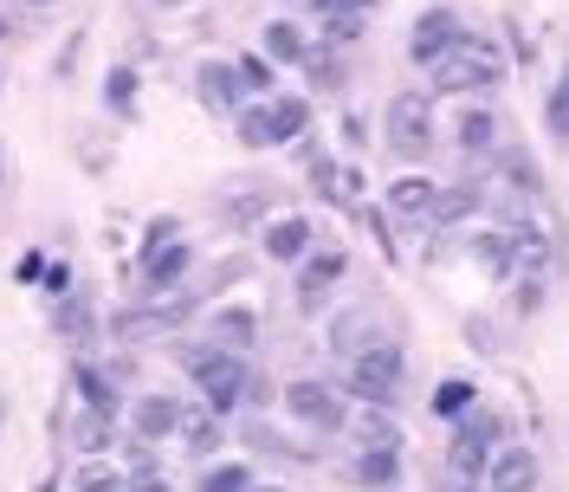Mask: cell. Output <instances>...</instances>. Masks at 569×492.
Returning <instances> with one entry per match:
<instances>
[{
    "label": "cell",
    "mask_w": 569,
    "mask_h": 492,
    "mask_svg": "<svg viewBox=\"0 0 569 492\" xmlns=\"http://www.w3.org/2000/svg\"><path fill=\"white\" fill-rule=\"evenodd\" d=\"M188 383L208 395V415H233L240 409V388H247V356L227 351V344H188L181 351Z\"/></svg>",
    "instance_id": "1"
},
{
    "label": "cell",
    "mask_w": 569,
    "mask_h": 492,
    "mask_svg": "<svg viewBox=\"0 0 569 492\" xmlns=\"http://www.w3.org/2000/svg\"><path fill=\"white\" fill-rule=\"evenodd\" d=\"M427 78H433V91H453V98H492L505 66H498V52L486 39H460L447 59L427 66Z\"/></svg>",
    "instance_id": "2"
},
{
    "label": "cell",
    "mask_w": 569,
    "mask_h": 492,
    "mask_svg": "<svg viewBox=\"0 0 569 492\" xmlns=\"http://www.w3.org/2000/svg\"><path fill=\"white\" fill-rule=\"evenodd\" d=\"M401 383H408V356H401V344H389V337H376V344H362V351L350 356V395L356 402L389 409L395 395H401Z\"/></svg>",
    "instance_id": "3"
},
{
    "label": "cell",
    "mask_w": 569,
    "mask_h": 492,
    "mask_svg": "<svg viewBox=\"0 0 569 492\" xmlns=\"http://www.w3.org/2000/svg\"><path fill=\"white\" fill-rule=\"evenodd\" d=\"M311 130V105L305 98H266V105L240 110V142L247 149H279V142H298Z\"/></svg>",
    "instance_id": "4"
},
{
    "label": "cell",
    "mask_w": 569,
    "mask_h": 492,
    "mask_svg": "<svg viewBox=\"0 0 569 492\" xmlns=\"http://www.w3.org/2000/svg\"><path fill=\"white\" fill-rule=\"evenodd\" d=\"M194 273V246L176 234V220H156L142 234V292H176Z\"/></svg>",
    "instance_id": "5"
},
{
    "label": "cell",
    "mask_w": 569,
    "mask_h": 492,
    "mask_svg": "<svg viewBox=\"0 0 569 492\" xmlns=\"http://www.w3.org/2000/svg\"><path fill=\"white\" fill-rule=\"evenodd\" d=\"M284 415L298 427H311V434H337V427L350 422L343 415V395L318 376H298V383H284Z\"/></svg>",
    "instance_id": "6"
},
{
    "label": "cell",
    "mask_w": 569,
    "mask_h": 492,
    "mask_svg": "<svg viewBox=\"0 0 569 492\" xmlns=\"http://www.w3.org/2000/svg\"><path fill=\"white\" fill-rule=\"evenodd\" d=\"M382 137H389L395 156H427V142H433V105H427L421 91H401V98H389Z\"/></svg>",
    "instance_id": "7"
},
{
    "label": "cell",
    "mask_w": 569,
    "mask_h": 492,
    "mask_svg": "<svg viewBox=\"0 0 569 492\" xmlns=\"http://www.w3.org/2000/svg\"><path fill=\"white\" fill-rule=\"evenodd\" d=\"M460 39H466V27H460L453 7H427L421 20L408 27V59H415V66H433V59H447Z\"/></svg>",
    "instance_id": "8"
},
{
    "label": "cell",
    "mask_w": 569,
    "mask_h": 492,
    "mask_svg": "<svg viewBox=\"0 0 569 492\" xmlns=\"http://www.w3.org/2000/svg\"><path fill=\"white\" fill-rule=\"evenodd\" d=\"M343 273H350V253H337V246H311V253L298 259V305H305V312H318L323 298L337 292Z\"/></svg>",
    "instance_id": "9"
},
{
    "label": "cell",
    "mask_w": 569,
    "mask_h": 492,
    "mask_svg": "<svg viewBox=\"0 0 569 492\" xmlns=\"http://www.w3.org/2000/svg\"><path fill=\"white\" fill-rule=\"evenodd\" d=\"M181 422H188V409L176 395H162V388H142L130 402V434L137 441H169V434H181Z\"/></svg>",
    "instance_id": "10"
},
{
    "label": "cell",
    "mask_w": 569,
    "mask_h": 492,
    "mask_svg": "<svg viewBox=\"0 0 569 492\" xmlns=\"http://www.w3.org/2000/svg\"><path fill=\"white\" fill-rule=\"evenodd\" d=\"M194 91H201V105L213 117H240V105H247V85H240V71L227 59H201L194 66Z\"/></svg>",
    "instance_id": "11"
},
{
    "label": "cell",
    "mask_w": 569,
    "mask_h": 492,
    "mask_svg": "<svg viewBox=\"0 0 569 492\" xmlns=\"http://www.w3.org/2000/svg\"><path fill=\"white\" fill-rule=\"evenodd\" d=\"M71 388H78V402H84L91 415H104V422H117V415H123V388L110 383V370H104V363L78 356V363H71Z\"/></svg>",
    "instance_id": "12"
},
{
    "label": "cell",
    "mask_w": 569,
    "mask_h": 492,
    "mask_svg": "<svg viewBox=\"0 0 569 492\" xmlns=\"http://www.w3.org/2000/svg\"><path fill=\"white\" fill-rule=\"evenodd\" d=\"M486 492H543V473H537L531 447H498L492 466H486Z\"/></svg>",
    "instance_id": "13"
},
{
    "label": "cell",
    "mask_w": 569,
    "mask_h": 492,
    "mask_svg": "<svg viewBox=\"0 0 569 492\" xmlns=\"http://www.w3.org/2000/svg\"><path fill=\"white\" fill-rule=\"evenodd\" d=\"M350 480L356 486H369V492H389L395 480H401V447H395V441H369V447L356 454Z\"/></svg>",
    "instance_id": "14"
},
{
    "label": "cell",
    "mask_w": 569,
    "mask_h": 492,
    "mask_svg": "<svg viewBox=\"0 0 569 492\" xmlns=\"http://www.w3.org/2000/svg\"><path fill=\"white\" fill-rule=\"evenodd\" d=\"M305 253H311V220H305V214H279V220H266V259L298 266Z\"/></svg>",
    "instance_id": "15"
},
{
    "label": "cell",
    "mask_w": 569,
    "mask_h": 492,
    "mask_svg": "<svg viewBox=\"0 0 569 492\" xmlns=\"http://www.w3.org/2000/svg\"><path fill=\"white\" fill-rule=\"evenodd\" d=\"M259 52H266L272 66H305V59H311V46H305V33H298L291 20H266V33H259Z\"/></svg>",
    "instance_id": "16"
},
{
    "label": "cell",
    "mask_w": 569,
    "mask_h": 492,
    "mask_svg": "<svg viewBox=\"0 0 569 492\" xmlns=\"http://www.w3.org/2000/svg\"><path fill=\"white\" fill-rule=\"evenodd\" d=\"M252 337H259V317L247 312V305H220L213 312V344H227V351H252Z\"/></svg>",
    "instance_id": "17"
},
{
    "label": "cell",
    "mask_w": 569,
    "mask_h": 492,
    "mask_svg": "<svg viewBox=\"0 0 569 492\" xmlns=\"http://www.w3.org/2000/svg\"><path fill=\"white\" fill-rule=\"evenodd\" d=\"M362 344H376V317H369V305L337 312V324H330V351H337V356H356Z\"/></svg>",
    "instance_id": "18"
},
{
    "label": "cell",
    "mask_w": 569,
    "mask_h": 492,
    "mask_svg": "<svg viewBox=\"0 0 569 492\" xmlns=\"http://www.w3.org/2000/svg\"><path fill=\"white\" fill-rule=\"evenodd\" d=\"M460 149L466 156H498V117L486 105H466L460 117Z\"/></svg>",
    "instance_id": "19"
},
{
    "label": "cell",
    "mask_w": 569,
    "mask_h": 492,
    "mask_svg": "<svg viewBox=\"0 0 569 492\" xmlns=\"http://www.w3.org/2000/svg\"><path fill=\"white\" fill-rule=\"evenodd\" d=\"M433 201H440V188H433L427 176H401L389 188V208L395 214H433Z\"/></svg>",
    "instance_id": "20"
},
{
    "label": "cell",
    "mask_w": 569,
    "mask_h": 492,
    "mask_svg": "<svg viewBox=\"0 0 569 492\" xmlns=\"http://www.w3.org/2000/svg\"><path fill=\"white\" fill-rule=\"evenodd\" d=\"M194 492H252V466L247 460H213L208 473L194 480Z\"/></svg>",
    "instance_id": "21"
},
{
    "label": "cell",
    "mask_w": 569,
    "mask_h": 492,
    "mask_svg": "<svg viewBox=\"0 0 569 492\" xmlns=\"http://www.w3.org/2000/svg\"><path fill=\"white\" fill-rule=\"evenodd\" d=\"M104 105H110V117H137V66L104 71Z\"/></svg>",
    "instance_id": "22"
},
{
    "label": "cell",
    "mask_w": 569,
    "mask_h": 492,
    "mask_svg": "<svg viewBox=\"0 0 569 492\" xmlns=\"http://www.w3.org/2000/svg\"><path fill=\"white\" fill-rule=\"evenodd\" d=\"M543 130H550V142H569V71L550 85V98H543Z\"/></svg>",
    "instance_id": "23"
},
{
    "label": "cell",
    "mask_w": 569,
    "mask_h": 492,
    "mask_svg": "<svg viewBox=\"0 0 569 492\" xmlns=\"http://www.w3.org/2000/svg\"><path fill=\"white\" fill-rule=\"evenodd\" d=\"M91 324H98V317H91V305H84V298H66V305L52 312V331H59V337H71V344H78Z\"/></svg>",
    "instance_id": "24"
},
{
    "label": "cell",
    "mask_w": 569,
    "mask_h": 492,
    "mask_svg": "<svg viewBox=\"0 0 569 492\" xmlns=\"http://www.w3.org/2000/svg\"><path fill=\"white\" fill-rule=\"evenodd\" d=\"M181 441H188V454H213L220 447V415H188L181 422Z\"/></svg>",
    "instance_id": "25"
},
{
    "label": "cell",
    "mask_w": 569,
    "mask_h": 492,
    "mask_svg": "<svg viewBox=\"0 0 569 492\" xmlns=\"http://www.w3.org/2000/svg\"><path fill=\"white\" fill-rule=\"evenodd\" d=\"M498 169L511 176V188H525V195H537V163L525 156V149H498Z\"/></svg>",
    "instance_id": "26"
},
{
    "label": "cell",
    "mask_w": 569,
    "mask_h": 492,
    "mask_svg": "<svg viewBox=\"0 0 569 492\" xmlns=\"http://www.w3.org/2000/svg\"><path fill=\"white\" fill-rule=\"evenodd\" d=\"M466 409H472V388H466V383H440V388H433V415L460 422Z\"/></svg>",
    "instance_id": "27"
},
{
    "label": "cell",
    "mask_w": 569,
    "mask_h": 492,
    "mask_svg": "<svg viewBox=\"0 0 569 492\" xmlns=\"http://www.w3.org/2000/svg\"><path fill=\"white\" fill-rule=\"evenodd\" d=\"M78 447H84V454H98V447H110V422H104V415H91V409L78 415Z\"/></svg>",
    "instance_id": "28"
},
{
    "label": "cell",
    "mask_w": 569,
    "mask_h": 492,
    "mask_svg": "<svg viewBox=\"0 0 569 492\" xmlns=\"http://www.w3.org/2000/svg\"><path fill=\"white\" fill-rule=\"evenodd\" d=\"M240 85H247V91H272V59H259V52H247V59H240Z\"/></svg>",
    "instance_id": "29"
},
{
    "label": "cell",
    "mask_w": 569,
    "mask_h": 492,
    "mask_svg": "<svg viewBox=\"0 0 569 492\" xmlns=\"http://www.w3.org/2000/svg\"><path fill=\"white\" fill-rule=\"evenodd\" d=\"M472 214V195H440L433 201V220H466Z\"/></svg>",
    "instance_id": "30"
},
{
    "label": "cell",
    "mask_w": 569,
    "mask_h": 492,
    "mask_svg": "<svg viewBox=\"0 0 569 492\" xmlns=\"http://www.w3.org/2000/svg\"><path fill=\"white\" fill-rule=\"evenodd\" d=\"M240 395H247V402H259V409H266V402H272V383H266V376H259V370H252V363H247V388H240Z\"/></svg>",
    "instance_id": "31"
},
{
    "label": "cell",
    "mask_w": 569,
    "mask_h": 492,
    "mask_svg": "<svg viewBox=\"0 0 569 492\" xmlns=\"http://www.w3.org/2000/svg\"><path fill=\"white\" fill-rule=\"evenodd\" d=\"M78 46H84V33H71V39H66V52L52 59V71H59V78H71V71H78Z\"/></svg>",
    "instance_id": "32"
},
{
    "label": "cell",
    "mask_w": 569,
    "mask_h": 492,
    "mask_svg": "<svg viewBox=\"0 0 569 492\" xmlns=\"http://www.w3.org/2000/svg\"><path fill=\"white\" fill-rule=\"evenodd\" d=\"M537 305H543V279H525V285H518V312L531 317Z\"/></svg>",
    "instance_id": "33"
},
{
    "label": "cell",
    "mask_w": 569,
    "mask_h": 492,
    "mask_svg": "<svg viewBox=\"0 0 569 492\" xmlns=\"http://www.w3.org/2000/svg\"><path fill=\"white\" fill-rule=\"evenodd\" d=\"M78 492H117V486H110V473H98V466H78Z\"/></svg>",
    "instance_id": "34"
},
{
    "label": "cell",
    "mask_w": 569,
    "mask_h": 492,
    "mask_svg": "<svg viewBox=\"0 0 569 492\" xmlns=\"http://www.w3.org/2000/svg\"><path fill=\"white\" fill-rule=\"evenodd\" d=\"M130 492H169V486H162V473H142V480H130Z\"/></svg>",
    "instance_id": "35"
},
{
    "label": "cell",
    "mask_w": 569,
    "mask_h": 492,
    "mask_svg": "<svg viewBox=\"0 0 569 492\" xmlns=\"http://www.w3.org/2000/svg\"><path fill=\"white\" fill-rule=\"evenodd\" d=\"M252 492H284V486H259V480H252Z\"/></svg>",
    "instance_id": "36"
},
{
    "label": "cell",
    "mask_w": 569,
    "mask_h": 492,
    "mask_svg": "<svg viewBox=\"0 0 569 492\" xmlns=\"http://www.w3.org/2000/svg\"><path fill=\"white\" fill-rule=\"evenodd\" d=\"M0 181H7V149H0Z\"/></svg>",
    "instance_id": "37"
},
{
    "label": "cell",
    "mask_w": 569,
    "mask_h": 492,
    "mask_svg": "<svg viewBox=\"0 0 569 492\" xmlns=\"http://www.w3.org/2000/svg\"><path fill=\"white\" fill-rule=\"evenodd\" d=\"M156 7H188V0H156Z\"/></svg>",
    "instance_id": "38"
},
{
    "label": "cell",
    "mask_w": 569,
    "mask_h": 492,
    "mask_svg": "<svg viewBox=\"0 0 569 492\" xmlns=\"http://www.w3.org/2000/svg\"><path fill=\"white\" fill-rule=\"evenodd\" d=\"M27 7H59V0H27Z\"/></svg>",
    "instance_id": "39"
},
{
    "label": "cell",
    "mask_w": 569,
    "mask_h": 492,
    "mask_svg": "<svg viewBox=\"0 0 569 492\" xmlns=\"http://www.w3.org/2000/svg\"><path fill=\"white\" fill-rule=\"evenodd\" d=\"M0 39H7V20H0Z\"/></svg>",
    "instance_id": "40"
}]
</instances>
